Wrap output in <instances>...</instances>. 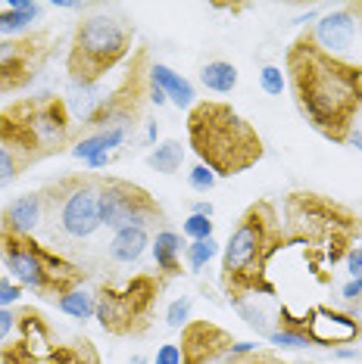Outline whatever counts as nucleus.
Masks as SVG:
<instances>
[{
	"mask_svg": "<svg viewBox=\"0 0 362 364\" xmlns=\"http://www.w3.org/2000/svg\"><path fill=\"white\" fill-rule=\"evenodd\" d=\"M287 85L300 115L322 137L347 144L362 112V63L325 53L309 31L287 47Z\"/></svg>",
	"mask_w": 362,
	"mask_h": 364,
	"instance_id": "1",
	"label": "nucleus"
},
{
	"mask_svg": "<svg viewBox=\"0 0 362 364\" xmlns=\"http://www.w3.org/2000/svg\"><path fill=\"white\" fill-rule=\"evenodd\" d=\"M284 246H300L306 252V264L322 284L325 271L341 264L350 250L362 246V218L350 205L331 200L316 190H294L284 200L281 212Z\"/></svg>",
	"mask_w": 362,
	"mask_h": 364,
	"instance_id": "2",
	"label": "nucleus"
},
{
	"mask_svg": "<svg viewBox=\"0 0 362 364\" xmlns=\"http://www.w3.org/2000/svg\"><path fill=\"white\" fill-rule=\"evenodd\" d=\"M284 246V225L275 203L257 200L244 209L222 250V289L232 302L275 296L269 262Z\"/></svg>",
	"mask_w": 362,
	"mask_h": 364,
	"instance_id": "3",
	"label": "nucleus"
},
{
	"mask_svg": "<svg viewBox=\"0 0 362 364\" xmlns=\"http://www.w3.org/2000/svg\"><path fill=\"white\" fill-rule=\"evenodd\" d=\"M187 140L200 165H207L216 178H234L266 156L259 131L222 100L194 103L187 112Z\"/></svg>",
	"mask_w": 362,
	"mask_h": 364,
	"instance_id": "4",
	"label": "nucleus"
},
{
	"mask_svg": "<svg viewBox=\"0 0 362 364\" xmlns=\"http://www.w3.org/2000/svg\"><path fill=\"white\" fill-rule=\"evenodd\" d=\"M72 112L53 94L16 100L0 115V146L22 153L35 165L72 144Z\"/></svg>",
	"mask_w": 362,
	"mask_h": 364,
	"instance_id": "5",
	"label": "nucleus"
},
{
	"mask_svg": "<svg viewBox=\"0 0 362 364\" xmlns=\"http://www.w3.org/2000/svg\"><path fill=\"white\" fill-rule=\"evenodd\" d=\"M131 41H135V28L122 13L100 10L85 16L72 35L69 56H66L69 81L81 90L94 87L131 53Z\"/></svg>",
	"mask_w": 362,
	"mask_h": 364,
	"instance_id": "6",
	"label": "nucleus"
},
{
	"mask_svg": "<svg viewBox=\"0 0 362 364\" xmlns=\"http://www.w3.org/2000/svg\"><path fill=\"white\" fill-rule=\"evenodd\" d=\"M100 184L94 171H78V175H63L41 187L44 200V225L51 237L60 240H88L103 228L100 215Z\"/></svg>",
	"mask_w": 362,
	"mask_h": 364,
	"instance_id": "7",
	"label": "nucleus"
},
{
	"mask_svg": "<svg viewBox=\"0 0 362 364\" xmlns=\"http://www.w3.org/2000/svg\"><path fill=\"white\" fill-rule=\"evenodd\" d=\"M0 259L19 287H29L47 299H60L81 287L85 271L66 255L35 237H13L0 230Z\"/></svg>",
	"mask_w": 362,
	"mask_h": 364,
	"instance_id": "8",
	"label": "nucleus"
},
{
	"mask_svg": "<svg viewBox=\"0 0 362 364\" xmlns=\"http://www.w3.org/2000/svg\"><path fill=\"white\" fill-rule=\"evenodd\" d=\"M160 289H162V277H153V274L131 277L122 289L100 287L94 318L113 336H141L150 327Z\"/></svg>",
	"mask_w": 362,
	"mask_h": 364,
	"instance_id": "9",
	"label": "nucleus"
},
{
	"mask_svg": "<svg viewBox=\"0 0 362 364\" xmlns=\"http://www.w3.org/2000/svg\"><path fill=\"white\" fill-rule=\"evenodd\" d=\"M150 60H147V50H138L131 56V69L125 72V78L116 85L110 97L97 100V106L88 112V119L81 122L85 128L94 131H110V128H122L131 134V128L138 125L144 112V100H150Z\"/></svg>",
	"mask_w": 362,
	"mask_h": 364,
	"instance_id": "10",
	"label": "nucleus"
},
{
	"mask_svg": "<svg viewBox=\"0 0 362 364\" xmlns=\"http://www.w3.org/2000/svg\"><path fill=\"white\" fill-rule=\"evenodd\" d=\"M100 215H103V228L122 230V228H150L162 225L166 212L156 203V196L150 190H144L135 181L125 178H103L100 184Z\"/></svg>",
	"mask_w": 362,
	"mask_h": 364,
	"instance_id": "11",
	"label": "nucleus"
},
{
	"mask_svg": "<svg viewBox=\"0 0 362 364\" xmlns=\"http://www.w3.org/2000/svg\"><path fill=\"white\" fill-rule=\"evenodd\" d=\"M278 318H281V330H297L309 339V346H347L362 336V324L353 314L325 309V305L309 309L306 318H294L291 309H281Z\"/></svg>",
	"mask_w": 362,
	"mask_h": 364,
	"instance_id": "12",
	"label": "nucleus"
},
{
	"mask_svg": "<svg viewBox=\"0 0 362 364\" xmlns=\"http://www.w3.org/2000/svg\"><path fill=\"white\" fill-rule=\"evenodd\" d=\"M16 343L13 346H0V361L4 364H38L47 361V355L53 352V333L47 327V321L38 311H16Z\"/></svg>",
	"mask_w": 362,
	"mask_h": 364,
	"instance_id": "13",
	"label": "nucleus"
},
{
	"mask_svg": "<svg viewBox=\"0 0 362 364\" xmlns=\"http://www.w3.org/2000/svg\"><path fill=\"white\" fill-rule=\"evenodd\" d=\"M47 56V35L0 41V90H16L35 78V69Z\"/></svg>",
	"mask_w": 362,
	"mask_h": 364,
	"instance_id": "14",
	"label": "nucleus"
},
{
	"mask_svg": "<svg viewBox=\"0 0 362 364\" xmlns=\"http://www.w3.org/2000/svg\"><path fill=\"white\" fill-rule=\"evenodd\" d=\"M234 346L232 333L210 321H187L181 327V364H212Z\"/></svg>",
	"mask_w": 362,
	"mask_h": 364,
	"instance_id": "15",
	"label": "nucleus"
},
{
	"mask_svg": "<svg viewBox=\"0 0 362 364\" xmlns=\"http://www.w3.org/2000/svg\"><path fill=\"white\" fill-rule=\"evenodd\" d=\"M309 35L325 53L343 56L350 50L353 38H356V13H353V6H341V10L325 13Z\"/></svg>",
	"mask_w": 362,
	"mask_h": 364,
	"instance_id": "16",
	"label": "nucleus"
},
{
	"mask_svg": "<svg viewBox=\"0 0 362 364\" xmlns=\"http://www.w3.org/2000/svg\"><path fill=\"white\" fill-rule=\"evenodd\" d=\"M44 225V200L41 190L22 193L0 212V230L13 237H35V230Z\"/></svg>",
	"mask_w": 362,
	"mask_h": 364,
	"instance_id": "17",
	"label": "nucleus"
},
{
	"mask_svg": "<svg viewBox=\"0 0 362 364\" xmlns=\"http://www.w3.org/2000/svg\"><path fill=\"white\" fill-rule=\"evenodd\" d=\"M150 81L162 90V94H166V100H169L172 106H178V109H194V103H197L194 85H191L187 78H181L178 72H172L169 65L153 63V65H150Z\"/></svg>",
	"mask_w": 362,
	"mask_h": 364,
	"instance_id": "18",
	"label": "nucleus"
},
{
	"mask_svg": "<svg viewBox=\"0 0 362 364\" xmlns=\"http://www.w3.org/2000/svg\"><path fill=\"white\" fill-rule=\"evenodd\" d=\"M128 131L122 128H110V131H94V134H85L81 140H76V146H72V156L81 162H90L97 159V156H113V150H119L122 144H125Z\"/></svg>",
	"mask_w": 362,
	"mask_h": 364,
	"instance_id": "19",
	"label": "nucleus"
},
{
	"mask_svg": "<svg viewBox=\"0 0 362 364\" xmlns=\"http://www.w3.org/2000/svg\"><path fill=\"white\" fill-rule=\"evenodd\" d=\"M150 246H153V262H156V268H160L162 280L178 277L181 274V246H185L181 243V234L162 228L160 234L150 240Z\"/></svg>",
	"mask_w": 362,
	"mask_h": 364,
	"instance_id": "20",
	"label": "nucleus"
},
{
	"mask_svg": "<svg viewBox=\"0 0 362 364\" xmlns=\"http://www.w3.org/2000/svg\"><path fill=\"white\" fill-rule=\"evenodd\" d=\"M147 246H150V234L144 228H122L110 240V259L119 264H131L147 252Z\"/></svg>",
	"mask_w": 362,
	"mask_h": 364,
	"instance_id": "21",
	"label": "nucleus"
},
{
	"mask_svg": "<svg viewBox=\"0 0 362 364\" xmlns=\"http://www.w3.org/2000/svg\"><path fill=\"white\" fill-rule=\"evenodd\" d=\"M200 81L207 90H212V94H232L237 87V69L225 60H212L200 69Z\"/></svg>",
	"mask_w": 362,
	"mask_h": 364,
	"instance_id": "22",
	"label": "nucleus"
},
{
	"mask_svg": "<svg viewBox=\"0 0 362 364\" xmlns=\"http://www.w3.org/2000/svg\"><path fill=\"white\" fill-rule=\"evenodd\" d=\"M44 364H100V355H97V349L88 339H81V343H63V346L56 343Z\"/></svg>",
	"mask_w": 362,
	"mask_h": 364,
	"instance_id": "23",
	"label": "nucleus"
},
{
	"mask_svg": "<svg viewBox=\"0 0 362 364\" xmlns=\"http://www.w3.org/2000/svg\"><path fill=\"white\" fill-rule=\"evenodd\" d=\"M181 162H185V146H181L178 140H162V144L147 156V165H150L153 171H160V175H175L181 168Z\"/></svg>",
	"mask_w": 362,
	"mask_h": 364,
	"instance_id": "24",
	"label": "nucleus"
},
{
	"mask_svg": "<svg viewBox=\"0 0 362 364\" xmlns=\"http://www.w3.org/2000/svg\"><path fill=\"white\" fill-rule=\"evenodd\" d=\"M56 309L63 314H69V318H76V321H88V318H94V311H97V296H90L78 287V289H72V293L60 296V299H56Z\"/></svg>",
	"mask_w": 362,
	"mask_h": 364,
	"instance_id": "25",
	"label": "nucleus"
},
{
	"mask_svg": "<svg viewBox=\"0 0 362 364\" xmlns=\"http://www.w3.org/2000/svg\"><path fill=\"white\" fill-rule=\"evenodd\" d=\"M29 165H31V162H29L22 153L10 150V146H0V187H10L13 181L29 168Z\"/></svg>",
	"mask_w": 362,
	"mask_h": 364,
	"instance_id": "26",
	"label": "nucleus"
},
{
	"mask_svg": "<svg viewBox=\"0 0 362 364\" xmlns=\"http://www.w3.org/2000/svg\"><path fill=\"white\" fill-rule=\"evenodd\" d=\"M185 255H187L191 271H200V268H207V264L219 255V243H216V240H197V243H191L185 250Z\"/></svg>",
	"mask_w": 362,
	"mask_h": 364,
	"instance_id": "27",
	"label": "nucleus"
},
{
	"mask_svg": "<svg viewBox=\"0 0 362 364\" xmlns=\"http://www.w3.org/2000/svg\"><path fill=\"white\" fill-rule=\"evenodd\" d=\"M38 16L29 13H16V10H0V35H22V31L31 28Z\"/></svg>",
	"mask_w": 362,
	"mask_h": 364,
	"instance_id": "28",
	"label": "nucleus"
},
{
	"mask_svg": "<svg viewBox=\"0 0 362 364\" xmlns=\"http://www.w3.org/2000/svg\"><path fill=\"white\" fill-rule=\"evenodd\" d=\"M259 87L266 90L269 97H281L284 87H287L284 72L278 69V65H262V69H259Z\"/></svg>",
	"mask_w": 362,
	"mask_h": 364,
	"instance_id": "29",
	"label": "nucleus"
},
{
	"mask_svg": "<svg viewBox=\"0 0 362 364\" xmlns=\"http://www.w3.org/2000/svg\"><path fill=\"white\" fill-rule=\"evenodd\" d=\"M212 364H284L278 355H272L266 349H257V352H250V355H222L219 361H212Z\"/></svg>",
	"mask_w": 362,
	"mask_h": 364,
	"instance_id": "30",
	"label": "nucleus"
},
{
	"mask_svg": "<svg viewBox=\"0 0 362 364\" xmlns=\"http://www.w3.org/2000/svg\"><path fill=\"white\" fill-rule=\"evenodd\" d=\"M191 305H194V299L191 296H181V299H175L166 309V324L172 327V330H181L191 321Z\"/></svg>",
	"mask_w": 362,
	"mask_h": 364,
	"instance_id": "31",
	"label": "nucleus"
},
{
	"mask_svg": "<svg viewBox=\"0 0 362 364\" xmlns=\"http://www.w3.org/2000/svg\"><path fill=\"white\" fill-rule=\"evenodd\" d=\"M181 230H185V237H191V243H197V240H212V218H207V215H191V218L181 225Z\"/></svg>",
	"mask_w": 362,
	"mask_h": 364,
	"instance_id": "32",
	"label": "nucleus"
},
{
	"mask_svg": "<svg viewBox=\"0 0 362 364\" xmlns=\"http://www.w3.org/2000/svg\"><path fill=\"white\" fill-rule=\"evenodd\" d=\"M269 343L272 346H284V349H303V346H309V339L303 333H297V330H272Z\"/></svg>",
	"mask_w": 362,
	"mask_h": 364,
	"instance_id": "33",
	"label": "nucleus"
},
{
	"mask_svg": "<svg viewBox=\"0 0 362 364\" xmlns=\"http://www.w3.org/2000/svg\"><path fill=\"white\" fill-rule=\"evenodd\" d=\"M187 181H191V187L200 190V193H207V190L216 187V175H212L207 165H194L191 175H187Z\"/></svg>",
	"mask_w": 362,
	"mask_h": 364,
	"instance_id": "34",
	"label": "nucleus"
},
{
	"mask_svg": "<svg viewBox=\"0 0 362 364\" xmlns=\"http://www.w3.org/2000/svg\"><path fill=\"white\" fill-rule=\"evenodd\" d=\"M22 299V287L16 280H0V309H13L16 302Z\"/></svg>",
	"mask_w": 362,
	"mask_h": 364,
	"instance_id": "35",
	"label": "nucleus"
},
{
	"mask_svg": "<svg viewBox=\"0 0 362 364\" xmlns=\"http://www.w3.org/2000/svg\"><path fill=\"white\" fill-rule=\"evenodd\" d=\"M153 364H181V349L175 343H166V346H160L156 349V358Z\"/></svg>",
	"mask_w": 362,
	"mask_h": 364,
	"instance_id": "36",
	"label": "nucleus"
},
{
	"mask_svg": "<svg viewBox=\"0 0 362 364\" xmlns=\"http://www.w3.org/2000/svg\"><path fill=\"white\" fill-rule=\"evenodd\" d=\"M13 330H16V311L0 309V343H6L13 336Z\"/></svg>",
	"mask_w": 362,
	"mask_h": 364,
	"instance_id": "37",
	"label": "nucleus"
},
{
	"mask_svg": "<svg viewBox=\"0 0 362 364\" xmlns=\"http://www.w3.org/2000/svg\"><path fill=\"white\" fill-rule=\"evenodd\" d=\"M6 10L29 13V16H41V10H44V6L35 4V0H6Z\"/></svg>",
	"mask_w": 362,
	"mask_h": 364,
	"instance_id": "38",
	"label": "nucleus"
},
{
	"mask_svg": "<svg viewBox=\"0 0 362 364\" xmlns=\"http://www.w3.org/2000/svg\"><path fill=\"white\" fill-rule=\"evenodd\" d=\"M343 262H347V268H350V274H353V277H362V246L350 250V255H347Z\"/></svg>",
	"mask_w": 362,
	"mask_h": 364,
	"instance_id": "39",
	"label": "nucleus"
},
{
	"mask_svg": "<svg viewBox=\"0 0 362 364\" xmlns=\"http://www.w3.org/2000/svg\"><path fill=\"white\" fill-rule=\"evenodd\" d=\"M362 296V277H353L347 287H343V299H359Z\"/></svg>",
	"mask_w": 362,
	"mask_h": 364,
	"instance_id": "40",
	"label": "nucleus"
},
{
	"mask_svg": "<svg viewBox=\"0 0 362 364\" xmlns=\"http://www.w3.org/2000/svg\"><path fill=\"white\" fill-rule=\"evenodd\" d=\"M347 144H350V146H356V150L362 153V125H356V128H353V131H350Z\"/></svg>",
	"mask_w": 362,
	"mask_h": 364,
	"instance_id": "41",
	"label": "nucleus"
},
{
	"mask_svg": "<svg viewBox=\"0 0 362 364\" xmlns=\"http://www.w3.org/2000/svg\"><path fill=\"white\" fill-rule=\"evenodd\" d=\"M191 215H207V218H212V203H194Z\"/></svg>",
	"mask_w": 362,
	"mask_h": 364,
	"instance_id": "42",
	"label": "nucleus"
},
{
	"mask_svg": "<svg viewBox=\"0 0 362 364\" xmlns=\"http://www.w3.org/2000/svg\"><path fill=\"white\" fill-rule=\"evenodd\" d=\"M334 358H359V352L356 349H337Z\"/></svg>",
	"mask_w": 362,
	"mask_h": 364,
	"instance_id": "43",
	"label": "nucleus"
},
{
	"mask_svg": "<svg viewBox=\"0 0 362 364\" xmlns=\"http://www.w3.org/2000/svg\"><path fill=\"white\" fill-rule=\"evenodd\" d=\"M147 140H156V122H150V125H147Z\"/></svg>",
	"mask_w": 362,
	"mask_h": 364,
	"instance_id": "44",
	"label": "nucleus"
},
{
	"mask_svg": "<svg viewBox=\"0 0 362 364\" xmlns=\"http://www.w3.org/2000/svg\"><path fill=\"white\" fill-rule=\"evenodd\" d=\"M131 364H147V358H144V355H135V358H131Z\"/></svg>",
	"mask_w": 362,
	"mask_h": 364,
	"instance_id": "45",
	"label": "nucleus"
}]
</instances>
